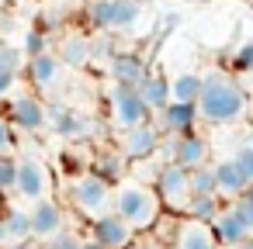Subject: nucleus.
<instances>
[{
  "label": "nucleus",
  "mask_w": 253,
  "mask_h": 249,
  "mask_svg": "<svg viewBox=\"0 0 253 249\" xmlns=\"http://www.w3.org/2000/svg\"><path fill=\"white\" fill-rule=\"evenodd\" d=\"M194 107H198V121L211 125V128H229V125L243 121V114H246V87L236 76L211 70L201 76Z\"/></svg>",
  "instance_id": "f257e3e1"
},
{
  "label": "nucleus",
  "mask_w": 253,
  "mask_h": 249,
  "mask_svg": "<svg viewBox=\"0 0 253 249\" xmlns=\"http://www.w3.org/2000/svg\"><path fill=\"white\" fill-rule=\"evenodd\" d=\"M111 211L132 228V232H149L156 228L163 208H160V197L156 190L139 180V177H118L111 183Z\"/></svg>",
  "instance_id": "f03ea898"
},
{
  "label": "nucleus",
  "mask_w": 253,
  "mask_h": 249,
  "mask_svg": "<svg viewBox=\"0 0 253 249\" xmlns=\"http://www.w3.org/2000/svg\"><path fill=\"white\" fill-rule=\"evenodd\" d=\"M66 197L77 208V214H84V218H97V214L111 211V183L104 177H97L94 170L77 173L66 183Z\"/></svg>",
  "instance_id": "7ed1b4c3"
},
{
  "label": "nucleus",
  "mask_w": 253,
  "mask_h": 249,
  "mask_svg": "<svg viewBox=\"0 0 253 249\" xmlns=\"http://www.w3.org/2000/svg\"><path fill=\"white\" fill-rule=\"evenodd\" d=\"M142 14V4L139 0H94L87 7V21L94 32L101 35H115V32H125L139 21Z\"/></svg>",
  "instance_id": "20e7f679"
},
{
  "label": "nucleus",
  "mask_w": 253,
  "mask_h": 249,
  "mask_svg": "<svg viewBox=\"0 0 253 249\" xmlns=\"http://www.w3.org/2000/svg\"><path fill=\"white\" fill-rule=\"evenodd\" d=\"M149 107L142 104V97L135 94V87H125V83H111L108 90V125L115 132H125V128H135L142 121H149Z\"/></svg>",
  "instance_id": "39448f33"
},
{
  "label": "nucleus",
  "mask_w": 253,
  "mask_h": 249,
  "mask_svg": "<svg viewBox=\"0 0 253 249\" xmlns=\"http://www.w3.org/2000/svg\"><path fill=\"white\" fill-rule=\"evenodd\" d=\"M153 190H156V197H160V208H167L170 214H184V208H187V201H191L187 170L177 166L173 159H167V163L156 170Z\"/></svg>",
  "instance_id": "423d86ee"
},
{
  "label": "nucleus",
  "mask_w": 253,
  "mask_h": 249,
  "mask_svg": "<svg viewBox=\"0 0 253 249\" xmlns=\"http://www.w3.org/2000/svg\"><path fill=\"white\" fill-rule=\"evenodd\" d=\"M14 163H18V173H14V194H18L25 204L45 197V194L52 190L49 170H45V163H42L39 156H14Z\"/></svg>",
  "instance_id": "0eeeda50"
},
{
  "label": "nucleus",
  "mask_w": 253,
  "mask_h": 249,
  "mask_svg": "<svg viewBox=\"0 0 253 249\" xmlns=\"http://www.w3.org/2000/svg\"><path fill=\"white\" fill-rule=\"evenodd\" d=\"M28 228H32V242H45L56 239L59 232H66V211L56 197H39L28 204Z\"/></svg>",
  "instance_id": "6e6552de"
},
{
  "label": "nucleus",
  "mask_w": 253,
  "mask_h": 249,
  "mask_svg": "<svg viewBox=\"0 0 253 249\" xmlns=\"http://www.w3.org/2000/svg\"><path fill=\"white\" fill-rule=\"evenodd\" d=\"M160 149H167V156L177 166H184V170H194V166H201V163L211 159V142L201 132H194V128L173 135V142L170 139H160Z\"/></svg>",
  "instance_id": "1a4fd4ad"
},
{
  "label": "nucleus",
  "mask_w": 253,
  "mask_h": 249,
  "mask_svg": "<svg viewBox=\"0 0 253 249\" xmlns=\"http://www.w3.org/2000/svg\"><path fill=\"white\" fill-rule=\"evenodd\" d=\"M7 121L21 132H42L49 125V111L39 94H11L7 97Z\"/></svg>",
  "instance_id": "9d476101"
},
{
  "label": "nucleus",
  "mask_w": 253,
  "mask_h": 249,
  "mask_svg": "<svg viewBox=\"0 0 253 249\" xmlns=\"http://www.w3.org/2000/svg\"><path fill=\"white\" fill-rule=\"evenodd\" d=\"M160 128L153 125V121H142V125H135V128H125L122 132V139H118V149H122V159H128V163H142V159H149L153 152H160Z\"/></svg>",
  "instance_id": "9b49d317"
},
{
  "label": "nucleus",
  "mask_w": 253,
  "mask_h": 249,
  "mask_svg": "<svg viewBox=\"0 0 253 249\" xmlns=\"http://www.w3.org/2000/svg\"><path fill=\"white\" fill-rule=\"evenodd\" d=\"M63 63H59V56L52 52V49H45V52H39V56H28L25 59V76L32 80V87L39 90V94H49V90H56L59 87V80H63Z\"/></svg>",
  "instance_id": "f8f14e48"
},
{
  "label": "nucleus",
  "mask_w": 253,
  "mask_h": 249,
  "mask_svg": "<svg viewBox=\"0 0 253 249\" xmlns=\"http://www.w3.org/2000/svg\"><path fill=\"white\" fill-rule=\"evenodd\" d=\"M170 246L173 249H218L215 242V232L208 221H198V218H177L173 228H170Z\"/></svg>",
  "instance_id": "ddd939ff"
},
{
  "label": "nucleus",
  "mask_w": 253,
  "mask_h": 249,
  "mask_svg": "<svg viewBox=\"0 0 253 249\" xmlns=\"http://www.w3.org/2000/svg\"><path fill=\"white\" fill-rule=\"evenodd\" d=\"M90 239L101 242L104 249H128L132 239H135V232H132L115 211H104V214L90 218Z\"/></svg>",
  "instance_id": "4468645a"
},
{
  "label": "nucleus",
  "mask_w": 253,
  "mask_h": 249,
  "mask_svg": "<svg viewBox=\"0 0 253 249\" xmlns=\"http://www.w3.org/2000/svg\"><path fill=\"white\" fill-rule=\"evenodd\" d=\"M153 114H156L160 135H180V132H191L198 125V107L194 104H184V101H167Z\"/></svg>",
  "instance_id": "2eb2a0df"
},
{
  "label": "nucleus",
  "mask_w": 253,
  "mask_h": 249,
  "mask_svg": "<svg viewBox=\"0 0 253 249\" xmlns=\"http://www.w3.org/2000/svg\"><path fill=\"white\" fill-rule=\"evenodd\" d=\"M208 225H211V232H215L218 249H225V246H232V242H243V239H253V228H250V225H243L229 204H222V211H218Z\"/></svg>",
  "instance_id": "dca6fc26"
},
{
  "label": "nucleus",
  "mask_w": 253,
  "mask_h": 249,
  "mask_svg": "<svg viewBox=\"0 0 253 249\" xmlns=\"http://www.w3.org/2000/svg\"><path fill=\"white\" fill-rule=\"evenodd\" d=\"M146 59L139 52H111L108 56V73H111V83H125V87H135L146 73Z\"/></svg>",
  "instance_id": "f3484780"
},
{
  "label": "nucleus",
  "mask_w": 253,
  "mask_h": 249,
  "mask_svg": "<svg viewBox=\"0 0 253 249\" xmlns=\"http://www.w3.org/2000/svg\"><path fill=\"white\" fill-rule=\"evenodd\" d=\"M56 56H59V63L63 66H73V70H87L90 66V59H94V42L87 38V35H63L59 38V49H56Z\"/></svg>",
  "instance_id": "a211bd4d"
},
{
  "label": "nucleus",
  "mask_w": 253,
  "mask_h": 249,
  "mask_svg": "<svg viewBox=\"0 0 253 249\" xmlns=\"http://www.w3.org/2000/svg\"><path fill=\"white\" fill-rule=\"evenodd\" d=\"M211 173H215V194H218L222 201H232L236 194L250 190V180L236 170L232 159H218V163H211Z\"/></svg>",
  "instance_id": "6ab92c4d"
},
{
  "label": "nucleus",
  "mask_w": 253,
  "mask_h": 249,
  "mask_svg": "<svg viewBox=\"0 0 253 249\" xmlns=\"http://www.w3.org/2000/svg\"><path fill=\"white\" fill-rule=\"evenodd\" d=\"M135 94L142 97V104H146L149 111H156V107H163V104L170 101V80L153 66V70H146L142 80L135 83Z\"/></svg>",
  "instance_id": "aec40b11"
},
{
  "label": "nucleus",
  "mask_w": 253,
  "mask_h": 249,
  "mask_svg": "<svg viewBox=\"0 0 253 249\" xmlns=\"http://www.w3.org/2000/svg\"><path fill=\"white\" fill-rule=\"evenodd\" d=\"M0 221H4L7 242H32V228H28V208L11 204L4 214H0Z\"/></svg>",
  "instance_id": "412c9836"
},
{
  "label": "nucleus",
  "mask_w": 253,
  "mask_h": 249,
  "mask_svg": "<svg viewBox=\"0 0 253 249\" xmlns=\"http://www.w3.org/2000/svg\"><path fill=\"white\" fill-rule=\"evenodd\" d=\"M218 211H222V197L218 194H191V201L184 208V214L198 218V221H211Z\"/></svg>",
  "instance_id": "4be33fe9"
},
{
  "label": "nucleus",
  "mask_w": 253,
  "mask_h": 249,
  "mask_svg": "<svg viewBox=\"0 0 253 249\" xmlns=\"http://www.w3.org/2000/svg\"><path fill=\"white\" fill-rule=\"evenodd\" d=\"M198 90H201V73H177L170 80V101L194 104L198 101Z\"/></svg>",
  "instance_id": "5701e85b"
},
{
  "label": "nucleus",
  "mask_w": 253,
  "mask_h": 249,
  "mask_svg": "<svg viewBox=\"0 0 253 249\" xmlns=\"http://www.w3.org/2000/svg\"><path fill=\"white\" fill-rule=\"evenodd\" d=\"M49 118H52V128H56L63 139H80V135H84V128H87V125H84V118H80L73 107H56Z\"/></svg>",
  "instance_id": "b1692460"
},
{
  "label": "nucleus",
  "mask_w": 253,
  "mask_h": 249,
  "mask_svg": "<svg viewBox=\"0 0 253 249\" xmlns=\"http://www.w3.org/2000/svg\"><path fill=\"white\" fill-rule=\"evenodd\" d=\"M187 183H191V194H215V173H211V159L187 170Z\"/></svg>",
  "instance_id": "393cba45"
},
{
  "label": "nucleus",
  "mask_w": 253,
  "mask_h": 249,
  "mask_svg": "<svg viewBox=\"0 0 253 249\" xmlns=\"http://www.w3.org/2000/svg\"><path fill=\"white\" fill-rule=\"evenodd\" d=\"M0 156H18V128L0 114Z\"/></svg>",
  "instance_id": "a878e982"
},
{
  "label": "nucleus",
  "mask_w": 253,
  "mask_h": 249,
  "mask_svg": "<svg viewBox=\"0 0 253 249\" xmlns=\"http://www.w3.org/2000/svg\"><path fill=\"white\" fill-rule=\"evenodd\" d=\"M94 173H97V177H104L108 183H115L118 177H125V173H122V159H118V156H97V159H94Z\"/></svg>",
  "instance_id": "bb28decb"
},
{
  "label": "nucleus",
  "mask_w": 253,
  "mask_h": 249,
  "mask_svg": "<svg viewBox=\"0 0 253 249\" xmlns=\"http://www.w3.org/2000/svg\"><path fill=\"white\" fill-rule=\"evenodd\" d=\"M0 70L21 76V70H25V56H21V49H14V45H0Z\"/></svg>",
  "instance_id": "cd10ccee"
},
{
  "label": "nucleus",
  "mask_w": 253,
  "mask_h": 249,
  "mask_svg": "<svg viewBox=\"0 0 253 249\" xmlns=\"http://www.w3.org/2000/svg\"><path fill=\"white\" fill-rule=\"evenodd\" d=\"M229 159H232V163H236V170L253 183V145H250V142H239V149H236Z\"/></svg>",
  "instance_id": "c85d7f7f"
},
{
  "label": "nucleus",
  "mask_w": 253,
  "mask_h": 249,
  "mask_svg": "<svg viewBox=\"0 0 253 249\" xmlns=\"http://www.w3.org/2000/svg\"><path fill=\"white\" fill-rule=\"evenodd\" d=\"M229 66H232V73H250L253 70V42H243L236 52H232V59H229Z\"/></svg>",
  "instance_id": "c756f323"
},
{
  "label": "nucleus",
  "mask_w": 253,
  "mask_h": 249,
  "mask_svg": "<svg viewBox=\"0 0 253 249\" xmlns=\"http://www.w3.org/2000/svg\"><path fill=\"white\" fill-rule=\"evenodd\" d=\"M49 49V35L42 32V28H32L28 35H25V49H21V56L28 59V56H39V52H45Z\"/></svg>",
  "instance_id": "7c9ffc66"
},
{
  "label": "nucleus",
  "mask_w": 253,
  "mask_h": 249,
  "mask_svg": "<svg viewBox=\"0 0 253 249\" xmlns=\"http://www.w3.org/2000/svg\"><path fill=\"white\" fill-rule=\"evenodd\" d=\"M14 173H18L14 156H0V194H14Z\"/></svg>",
  "instance_id": "2f4dec72"
},
{
  "label": "nucleus",
  "mask_w": 253,
  "mask_h": 249,
  "mask_svg": "<svg viewBox=\"0 0 253 249\" xmlns=\"http://www.w3.org/2000/svg\"><path fill=\"white\" fill-rule=\"evenodd\" d=\"M35 249H77V235L66 228V232H59L56 239H45V242L35 246Z\"/></svg>",
  "instance_id": "473e14b6"
},
{
  "label": "nucleus",
  "mask_w": 253,
  "mask_h": 249,
  "mask_svg": "<svg viewBox=\"0 0 253 249\" xmlns=\"http://www.w3.org/2000/svg\"><path fill=\"white\" fill-rule=\"evenodd\" d=\"M14 83H18L14 73H4V70H0V101H7V97L14 94Z\"/></svg>",
  "instance_id": "72a5a7b5"
},
{
  "label": "nucleus",
  "mask_w": 253,
  "mask_h": 249,
  "mask_svg": "<svg viewBox=\"0 0 253 249\" xmlns=\"http://www.w3.org/2000/svg\"><path fill=\"white\" fill-rule=\"evenodd\" d=\"M77 249H104V246H101V242H94V239L87 235V239H77Z\"/></svg>",
  "instance_id": "f704fd0d"
},
{
  "label": "nucleus",
  "mask_w": 253,
  "mask_h": 249,
  "mask_svg": "<svg viewBox=\"0 0 253 249\" xmlns=\"http://www.w3.org/2000/svg\"><path fill=\"white\" fill-rule=\"evenodd\" d=\"M225 249H253V239H243V242H232V246H225Z\"/></svg>",
  "instance_id": "c9c22d12"
},
{
  "label": "nucleus",
  "mask_w": 253,
  "mask_h": 249,
  "mask_svg": "<svg viewBox=\"0 0 253 249\" xmlns=\"http://www.w3.org/2000/svg\"><path fill=\"white\" fill-rule=\"evenodd\" d=\"M7 246V232H4V221H0V249Z\"/></svg>",
  "instance_id": "e433bc0d"
},
{
  "label": "nucleus",
  "mask_w": 253,
  "mask_h": 249,
  "mask_svg": "<svg viewBox=\"0 0 253 249\" xmlns=\"http://www.w3.org/2000/svg\"><path fill=\"white\" fill-rule=\"evenodd\" d=\"M35 4H49V0H35Z\"/></svg>",
  "instance_id": "4c0bfd02"
},
{
  "label": "nucleus",
  "mask_w": 253,
  "mask_h": 249,
  "mask_svg": "<svg viewBox=\"0 0 253 249\" xmlns=\"http://www.w3.org/2000/svg\"><path fill=\"white\" fill-rule=\"evenodd\" d=\"M0 204H4V194H0Z\"/></svg>",
  "instance_id": "58836bf2"
},
{
  "label": "nucleus",
  "mask_w": 253,
  "mask_h": 249,
  "mask_svg": "<svg viewBox=\"0 0 253 249\" xmlns=\"http://www.w3.org/2000/svg\"><path fill=\"white\" fill-rule=\"evenodd\" d=\"M0 4H4V0H0Z\"/></svg>",
  "instance_id": "ea45409f"
}]
</instances>
